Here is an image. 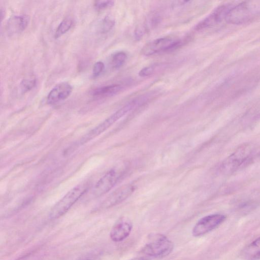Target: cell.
<instances>
[{"mask_svg": "<svg viewBox=\"0 0 260 260\" xmlns=\"http://www.w3.org/2000/svg\"><path fill=\"white\" fill-rule=\"evenodd\" d=\"M148 95V94H145L142 96H140L133 99L127 103L124 106L106 118L102 123L89 132L82 138L81 140V143H82L83 144L87 142L104 132L126 113L145 103L149 98V96Z\"/></svg>", "mask_w": 260, "mask_h": 260, "instance_id": "obj_1", "label": "cell"}, {"mask_svg": "<svg viewBox=\"0 0 260 260\" xmlns=\"http://www.w3.org/2000/svg\"><path fill=\"white\" fill-rule=\"evenodd\" d=\"M255 152L249 144L241 146L223 161L221 166V171L226 174L236 171L250 163L255 156Z\"/></svg>", "mask_w": 260, "mask_h": 260, "instance_id": "obj_2", "label": "cell"}, {"mask_svg": "<svg viewBox=\"0 0 260 260\" xmlns=\"http://www.w3.org/2000/svg\"><path fill=\"white\" fill-rule=\"evenodd\" d=\"M260 14V2H243L234 5L229 11L225 20L229 23H245Z\"/></svg>", "mask_w": 260, "mask_h": 260, "instance_id": "obj_3", "label": "cell"}, {"mask_svg": "<svg viewBox=\"0 0 260 260\" xmlns=\"http://www.w3.org/2000/svg\"><path fill=\"white\" fill-rule=\"evenodd\" d=\"M86 188L78 185L70 190L51 209L49 216L53 219L58 218L69 210L84 194Z\"/></svg>", "mask_w": 260, "mask_h": 260, "instance_id": "obj_4", "label": "cell"}, {"mask_svg": "<svg viewBox=\"0 0 260 260\" xmlns=\"http://www.w3.org/2000/svg\"><path fill=\"white\" fill-rule=\"evenodd\" d=\"M183 44L178 38L170 37H162L146 44L142 49L141 53L145 56H151L160 53L173 51Z\"/></svg>", "mask_w": 260, "mask_h": 260, "instance_id": "obj_5", "label": "cell"}, {"mask_svg": "<svg viewBox=\"0 0 260 260\" xmlns=\"http://www.w3.org/2000/svg\"><path fill=\"white\" fill-rule=\"evenodd\" d=\"M173 248V242L166 236L155 234L153 235L151 240L144 246L142 252L148 256L160 257L169 254Z\"/></svg>", "mask_w": 260, "mask_h": 260, "instance_id": "obj_6", "label": "cell"}, {"mask_svg": "<svg viewBox=\"0 0 260 260\" xmlns=\"http://www.w3.org/2000/svg\"><path fill=\"white\" fill-rule=\"evenodd\" d=\"M226 219L221 214H213L200 219L195 224L192 231L194 237L203 236L219 226Z\"/></svg>", "mask_w": 260, "mask_h": 260, "instance_id": "obj_7", "label": "cell"}, {"mask_svg": "<svg viewBox=\"0 0 260 260\" xmlns=\"http://www.w3.org/2000/svg\"><path fill=\"white\" fill-rule=\"evenodd\" d=\"M234 5H223L216 8L210 15L200 21L195 26L198 31L202 30L221 22L225 20L227 13Z\"/></svg>", "mask_w": 260, "mask_h": 260, "instance_id": "obj_8", "label": "cell"}, {"mask_svg": "<svg viewBox=\"0 0 260 260\" xmlns=\"http://www.w3.org/2000/svg\"><path fill=\"white\" fill-rule=\"evenodd\" d=\"M120 174L114 169L107 172L96 183L92 190V193L100 197L110 191L116 184Z\"/></svg>", "mask_w": 260, "mask_h": 260, "instance_id": "obj_9", "label": "cell"}, {"mask_svg": "<svg viewBox=\"0 0 260 260\" xmlns=\"http://www.w3.org/2000/svg\"><path fill=\"white\" fill-rule=\"evenodd\" d=\"M132 228V223L128 218H120L112 226L110 233V238L115 242L121 241L129 236Z\"/></svg>", "mask_w": 260, "mask_h": 260, "instance_id": "obj_10", "label": "cell"}, {"mask_svg": "<svg viewBox=\"0 0 260 260\" xmlns=\"http://www.w3.org/2000/svg\"><path fill=\"white\" fill-rule=\"evenodd\" d=\"M73 88L70 84L62 82L56 85L49 92L47 103L53 105L67 99L71 94Z\"/></svg>", "mask_w": 260, "mask_h": 260, "instance_id": "obj_11", "label": "cell"}, {"mask_svg": "<svg viewBox=\"0 0 260 260\" xmlns=\"http://www.w3.org/2000/svg\"><path fill=\"white\" fill-rule=\"evenodd\" d=\"M135 190V187L132 185H125L112 192L104 201L103 206L109 207L117 205L126 199Z\"/></svg>", "mask_w": 260, "mask_h": 260, "instance_id": "obj_12", "label": "cell"}, {"mask_svg": "<svg viewBox=\"0 0 260 260\" xmlns=\"http://www.w3.org/2000/svg\"><path fill=\"white\" fill-rule=\"evenodd\" d=\"M29 17L26 14L14 15L8 20L6 29L10 35H14L22 32L27 26Z\"/></svg>", "mask_w": 260, "mask_h": 260, "instance_id": "obj_13", "label": "cell"}, {"mask_svg": "<svg viewBox=\"0 0 260 260\" xmlns=\"http://www.w3.org/2000/svg\"><path fill=\"white\" fill-rule=\"evenodd\" d=\"M241 255L247 260L260 259V237L245 247L241 251Z\"/></svg>", "mask_w": 260, "mask_h": 260, "instance_id": "obj_14", "label": "cell"}, {"mask_svg": "<svg viewBox=\"0 0 260 260\" xmlns=\"http://www.w3.org/2000/svg\"><path fill=\"white\" fill-rule=\"evenodd\" d=\"M122 87L119 84H111L94 89L91 92V94L95 96H110L119 92Z\"/></svg>", "mask_w": 260, "mask_h": 260, "instance_id": "obj_15", "label": "cell"}, {"mask_svg": "<svg viewBox=\"0 0 260 260\" xmlns=\"http://www.w3.org/2000/svg\"><path fill=\"white\" fill-rule=\"evenodd\" d=\"M73 20L70 17L63 19L57 26L54 34V38L57 39L66 34L72 27Z\"/></svg>", "mask_w": 260, "mask_h": 260, "instance_id": "obj_16", "label": "cell"}, {"mask_svg": "<svg viewBox=\"0 0 260 260\" xmlns=\"http://www.w3.org/2000/svg\"><path fill=\"white\" fill-rule=\"evenodd\" d=\"M115 20L110 15L106 16L102 20L100 25V31L102 34L108 32L115 25Z\"/></svg>", "mask_w": 260, "mask_h": 260, "instance_id": "obj_17", "label": "cell"}, {"mask_svg": "<svg viewBox=\"0 0 260 260\" xmlns=\"http://www.w3.org/2000/svg\"><path fill=\"white\" fill-rule=\"evenodd\" d=\"M127 59L126 54L122 51L118 52L113 54L111 59V64L113 68L118 69L121 67Z\"/></svg>", "mask_w": 260, "mask_h": 260, "instance_id": "obj_18", "label": "cell"}, {"mask_svg": "<svg viewBox=\"0 0 260 260\" xmlns=\"http://www.w3.org/2000/svg\"><path fill=\"white\" fill-rule=\"evenodd\" d=\"M36 85V79L33 78L23 79L20 83L22 93H25L32 89Z\"/></svg>", "mask_w": 260, "mask_h": 260, "instance_id": "obj_19", "label": "cell"}, {"mask_svg": "<svg viewBox=\"0 0 260 260\" xmlns=\"http://www.w3.org/2000/svg\"><path fill=\"white\" fill-rule=\"evenodd\" d=\"M157 65H150L142 69L139 73L140 76L145 77L153 74L156 71Z\"/></svg>", "mask_w": 260, "mask_h": 260, "instance_id": "obj_20", "label": "cell"}, {"mask_svg": "<svg viewBox=\"0 0 260 260\" xmlns=\"http://www.w3.org/2000/svg\"><path fill=\"white\" fill-rule=\"evenodd\" d=\"M114 2L112 1H98L94 3V7L98 10H102L112 6Z\"/></svg>", "mask_w": 260, "mask_h": 260, "instance_id": "obj_21", "label": "cell"}, {"mask_svg": "<svg viewBox=\"0 0 260 260\" xmlns=\"http://www.w3.org/2000/svg\"><path fill=\"white\" fill-rule=\"evenodd\" d=\"M105 68L104 63L101 61L96 62L92 69V75L94 77L99 76L103 71Z\"/></svg>", "mask_w": 260, "mask_h": 260, "instance_id": "obj_22", "label": "cell"}, {"mask_svg": "<svg viewBox=\"0 0 260 260\" xmlns=\"http://www.w3.org/2000/svg\"><path fill=\"white\" fill-rule=\"evenodd\" d=\"M131 260H150L148 258L146 257H138L134 258Z\"/></svg>", "mask_w": 260, "mask_h": 260, "instance_id": "obj_23", "label": "cell"}, {"mask_svg": "<svg viewBox=\"0 0 260 260\" xmlns=\"http://www.w3.org/2000/svg\"><path fill=\"white\" fill-rule=\"evenodd\" d=\"M17 260H28V259H27L26 257H24L19 258V259H17Z\"/></svg>", "mask_w": 260, "mask_h": 260, "instance_id": "obj_24", "label": "cell"}]
</instances>
